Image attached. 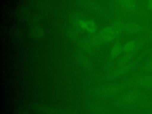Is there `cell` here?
<instances>
[{"label": "cell", "instance_id": "1", "mask_svg": "<svg viewBox=\"0 0 152 114\" xmlns=\"http://www.w3.org/2000/svg\"><path fill=\"white\" fill-rule=\"evenodd\" d=\"M132 84L143 88H152V74L142 75L132 80Z\"/></svg>", "mask_w": 152, "mask_h": 114}, {"label": "cell", "instance_id": "2", "mask_svg": "<svg viewBox=\"0 0 152 114\" xmlns=\"http://www.w3.org/2000/svg\"><path fill=\"white\" fill-rule=\"evenodd\" d=\"M125 31L128 34H137L142 33L147 30L145 27L137 23H131L126 25L125 27Z\"/></svg>", "mask_w": 152, "mask_h": 114}, {"label": "cell", "instance_id": "3", "mask_svg": "<svg viewBox=\"0 0 152 114\" xmlns=\"http://www.w3.org/2000/svg\"><path fill=\"white\" fill-rule=\"evenodd\" d=\"M115 31L110 28H105L100 33V38L104 42L111 41L115 37Z\"/></svg>", "mask_w": 152, "mask_h": 114}, {"label": "cell", "instance_id": "4", "mask_svg": "<svg viewBox=\"0 0 152 114\" xmlns=\"http://www.w3.org/2000/svg\"><path fill=\"white\" fill-rule=\"evenodd\" d=\"M78 25L81 28L90 33H93L96 30V26L91 21H80Z\"/></svg>", "mask_w": 152, "mask_h": 114}, {"label": "cell", "instance_id": "5", "mask_svg": "<svg viewBox=\"0 0 152 114\" xmlns=\"http://www.w3.org/2000/svg\"><path fill=\"white\" fill-rule=\"evenodd\" d=\"M120 4L128 10H134L136 7V4L134 0H118Z\"/></svg>", "mask_w": 152, "mask_h": 114}, {"label": "cell", "instance_id": "6", "mask_svg": "<svg viewBox=\"0 0 152 114\" xmlns=\"http://www.w3.org/2000/svg\"><path fill=\"white\" fill-rule=\"evenodd\" d=\"M123 50V48L120 44H116L115 45L111 51V56L112 58H115L118 56L120 53Z\"/></svg>", "mask_w": 152, "mask_h": 114}, {"label": "cell", "instance_id": "7", "mask_svg": "<svg viewBox=\"0 0 152 114\" xmlns=\"http://www.w3.org/2000/svg\"><path fill=\"white\" fill-rule=\"evenodd\" d=\"M141 69L144 72H150L152 74V58L143 66Z\"/></svg>", "mask_w": 152, "mask_h": 114}, {"label": "cell", "instance_id": "8", "mask_svg": "<svg viewBox=\"0 0 152 114\" xmlns=\"http://www.w3.org/2000/svg\"><path fill=\"white\" fill-rule=\"evenodd\" d=\"M147 6L148 8L152 11V0H148L147 1Z\"/></svg>", "mask_w": 152, "mask_h": 114}, {"label": "cell", "instance_id": "9", "mask_svg": "<svg viewBox=\"0 0 152 114\" xmlns=\"http://www.w3.org/2000/svg\"><path fill=\"white\" fill-rule=\"evenodd\" d=\"M149 37H150V39L151 40V42H152V31H150V33H149ZM152 51V46H151V48L150 49V52Z\"/></svg>", "mask_w": 152, "mask_h": 114}]
</instances>
